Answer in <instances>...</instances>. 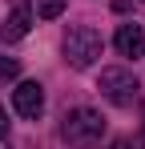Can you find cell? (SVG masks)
Returning <instances> with one entry per match:
<instances>
[{
    "instance_id": "7",
    "label": "cell",
    "mask_w": 145,
    "mask_h": 149,
    "mask_svg": "<svg viewBox=\"0 0 145 149\" xmlns=\"http://www.w3.org/2000/svg\"><path fill=\"white\" fill-rule=\"evenodd\" d=\"M16 73H20V65H16L12 56H0V85H4V81H16Z\"/></svg>"
},
{
    "instance_id": "10",
    "label": "cell",
    "mask_w": 145,
    "mask_h": 149,
    "mask_svg": "<svg viewBox=\"0 0 145 149\" xmlns=\"http://www.w3.org/2000/svg\"><path fill=\"white\" fill-rule=\"evenodd\" d=\"M8 137V117H4V109H0V141Z\"/></svg>"
},
{
    "instance_id": "6",
    "label": "cell",
    "mask_w": 145,
    "mask_h": 149,
    "mask_svg": "<svg viewBox=\"0 0 145 149\" xmlns=\"http://www.w3.org/2000/svg\"><path fill=\"white\" fill-rule=\"evenodd\" d=\"M28 24H32L28 4H24V0H12V16L4 20V36H8V40H20L24 32H28Z\"/></svg>"
},
{
    "instance_id": "2",
    "label": "cell",
    "mask_w": 145,
    "mask_h": 149,
    "mask_svg": "<svg viewBox=\"0 0 145 149\" xmlns=\"http://www.w3.org/2000/svg\"><path fill=\"white\" fill-rule=\"evenodd\" d=\"M101 49H105V40H101V32L89 28V24H72L69 32H65V61H69L72 69H89V65H97Z\"/></svg>"
},
{
    "instance_id": "4",
    "label": "cell",
    "mask_w": 145,
    "mask_h": 149,
    "mask_svg": "<svg viewBox=\"0 0 145 149\" xmlns=\"http://www.w3.org/2000/svg\"><path fill=\"white\" fill-rule=\"evenodd\" d=\"M12 105H16L20 117L36 121V117L45 113V89H40L36 81H24V85H16V93H12Z\"/></svg>"
},
{
    "instance_id": "8",
    "label": "cell",
    "mask_w": 145,
    "mask_h": 149,
    "mask_svg": "<svg viewBox=\"0 0 145 149\" xmlns=\"http://www.w3.org/2000/svg\"><path fill=\"white\" fill-rule=\"evenodd\" d=\"M61 8H65V0H45V4H40V16L52 20V16H61Z\"/></svg>"
},
{
    "instance_id": "9",
    "label": "cell",
    "mask_w": 145,
    "mask_h": 149,
    "mask_svg": "<svg viewBox=\"0 0 145 149\" xmlns=\"http://www.w3.org/2000/svg\"><path fill=\"white\" fill-rule=\"evenodd\" d=\"M109 149H141V145H137V141H113Z\"/></svg>"
},
{
    "instance_id": "5",
    "label": "cell",
    "mask_w": 145,
    "mask_h": 149,
    "mask_svg": "<svg viewBox=\"0 0 145 149\" xmlns=\"http://www.w3.org/2000/svg\"><path fill=\"white\" fill-rule=\"evenodd\" d=\"M113 45H117V52H121V56H129V61H133V56H141V52H145V28L133 24V20H129V24H117Z\"/></svg>"
},
{
    "instance_id": "3",
    "label": "cell",
    "mask_w": 145,
    "mask_h": 149,
    "mask_svg": "<svg viewBox=\"0 0 145 149\" xmlns=\"http://www.w3.org/2000/svg\"><path fill=\"white\" fill-rule=\"evenodd\" d=\"M105 101H113V105H133L137 101V77L129 73V69H101V85H97Z\"/></svg>"
},
{
    "instance_id": "1",
    "label": "cell",
    "mask_w": 145,
    "mask_h": 149,
    "mask_svg": "<svg viewBox=\"0 0 145 149\" xmlns=\"http://www.w3.org/2000/svg\"><path fill=\"white\" fill-rule=\"evenodd\" d=\"M61 137L72 149H93L105 137V117L97 109H72L69 117H65V125H61Z\"/></svg>"
}]
</instances>
